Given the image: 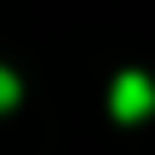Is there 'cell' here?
<instances>
[{
  "mask_svg": "<svg viewBox=\"0 0 155 155\" xmlns=\"http://www.w3.org/2000/svg\"><path fill=\"white\" fill-rule=\"evenodd\" d=\"M155 111V82L145 73H121L111 82V116L116 121H140Z\"/></svg>",
  "mask_w": 155,
  "mask_h": 155,
  "instance_id": "6da1fadb",
  "label": "cell"
},
{
  "mask_svg": "<svg viewBox=\"0 0 155 155\" xmlns=\"http://www.w3.org/2000/svg\"><path fill=\"white\" fill-rule=\"evenodd\" d=\"M15 102H19V78L10 68H0V111H10Z\"/></svg>",
  "mask_w": 155,
  "mask_h": 155,
  "instance_id": "7a4b0ae2",
  "label": "cell"
}]
</instances>
